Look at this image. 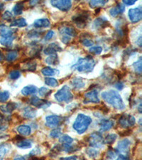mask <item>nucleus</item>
<instances>
[{
	"instance_id": "f257e3e1",
	"label": "nucleus",
	"mask_w": 142,
	"mask_h": 160,
	"mask_svg": "<svg viewBox=\"0 0 142 160\" xmlns=\"http://www.w3.org/2000/svg\"><path fill=\"white\" fill-rule=\"evenodd\" d=\"M102 99L108 104L117 110L125 109V105L123 102V100L119 92L114 90H110L108 91L103 92L102 93Z\"/></svg>"
},
{
	"instance_id": "f03ea898",
	"label": "nucleus",
	"mask_w": 142,
	"mask_h": 160,
	"mask_svg": "<svg viewBox=\"0 0 142 160\" xmlns=\"http://www.w3.org/2000/svg\"><path fill=\"white\" fill-rule=\"evenodd\" d=\"M95 65H96V62L92 56H87L85 58H80L71 67V68L80 73H90L93 71Z\"/></svg>"
},
{
	"instance_id": "7ed1b4c3",
	"label": "nucleus",
	"mask_w": 142,
	"mask_h": 160,
	"mask_svg": "<svg viewBox=\"0 0 142 160\" xmlns=\"http://www.w3.org/2000/svg\"><path fill=\"white\" fill-rule=\"evenodd\" d=\"M91 122L92 119L89 116L83 114H79L77 116L73 127L77 133L81 135L87 130Z\"/></svg>"
},
{
	"instance_id": "20e7f679",
	"label": "nucleus",
	"mask_w": 142,
	"mask_h": 160,
	"mask_svg": "<svg viewBox=\"0 0 142 160\" xmlns=\"http://www.w3.org/2000/svg\"><path fill=\"white\" fill-rule=\"evenodd\" d=\"M62 42L65 44H68L71 41L73 37H76L77 36V32L73 27L70 24L62 25V27L59 28Z\"/></svg>"
},
{
	"instance_id": "39448f33",
	"label": "nucleus",
	"mask_w": 142,
	"mask_h": 160,
	"mask_svg": "<svg viewBox=\"0 0 142 160\" xmlns=\"http://www.w3.org/2000/svg\"><path fill=\"white\" fill-rule=\"evenodd\" d=\"M55 98L59 102L68 103L73 100V95L72 94L71 88L68 86H64L56 92Z\"/></svg>"
},
{
	"instance_id": "423d86ee",
	"label": "nucleus",
	"mask_w": 142,
	"mask_h": 160,
	"mask_svg": "<svg viewBox=\"0 0 142 160\" xmlns=\"http://www.w3.org/2000/svg\"><path fill=\"white\" fill-rule=\"evenodd\" d=\"M90 18V13L88 11H81V12L77 13L72 17V20L75 24L80 29H83L86 27L87 21Z\"/></svg>"
},
{
	"instance_id": "0eeeda50",
	"label": "nucleus",
	"mask_w": 142,
	"mask_h": 160,
	"mask_svg": "<svg viewBox=\"0 0 142 160\" xmlns=\"http://www.w3.org/2000/svg\"><path fill=\"white\" fill-rule=\"evenodd\" d=\"M89 145L92 148H101L104 146V138L100 132H94L88 138Z\"/></svg>"
},
{
	"instance_id": "6e6552de",
	"label": "nucleus",
	"mask_w": 142,
	"mask_h": 160,
	"mask_svg": "<svg viewBox=\"0 0 142 160\" xmlns=\"http://www.w3.org/2000/svg\"><path fill=\"white\" fill-rule=\"evenodd\" d=\"M131 141L127 138L123 139L122 140L119 142L115 151L117 154H120V156L127 157L130 152Z\"/></svg>"
},
{
	"instance_id": "1a4fd4ad",
	"label": "nucleus",
	"mask_w": 142,
	"mask_h": 160,
	"mask_svg": "<svg viewBox=\"0 0 142 160\" xmlns=\"http://www.w3.org/2000/svg\"><path fill=\"white\" fill-rule=\"evenodd\" d=\"M119 125L121 128L127 129L132 127L136 123V120L133 115L129 114H123L119 118Z\"/></svg>"
},
{
	"instance_id": "9d476101",
	"label": "nucleus",
	"mask_w": 142,
	"mask_h": 160,
	"mask_svg": "<svg viewBox=\"0 0 142 160\" xmlns=\"http://www.w3.org/2000/svg\"><path fill=\"white\" fill-rule=\"evenodd\" d=\"M63 122V118L59 115H49L46 118V125L48 128H58Z\"/></svg>"
},
{
	"instance_id": "9b49d317",
	"label": "nucleus",
	"mask_w": 142,
	"mask_h": 160,
	"mask_svg": "<svg viewBox=\"0 0 142 160\" xmlns=\"http://www.w3.org/2000/svg\"><path fill=\"white\" fill-rule=\"evenodd\" d=\"M51 4L53 7L58 8L62 12H68V10L71 9L72 7V2L69 1V0H64V1L53 0V1H51Z\"/></svg>"
},
{
	"instance_id": "f8f14e48",
	"label": "nucleus",
	"mask_w": 142,
	"mask_h": 160,
	"mask_svg": "<svg viewBox=\"0 0 142 160\" xmlns=\"http://www.w3.org/2000/svg\"><path fill=\"white\" fill-rule=\"evenodd\" d=\"M31 105L38 108H47L51 105V102L45 99L40 98L37 96H33L30 99Z\"/></svg>"
},
{
	"instance_id": "ddd939ff",
	"label": "nucleus",
	"mask_w": 142,
	"mask_h": 160,
	"mask_svg": "<svg viewBox=\"0 0 142 160\" xmlns=\"http://www.w3.org/2000/svg\"><path fill=\"white\" fill-rule=\"evenodd\" d=\"M84 103H99L100 99L98 98V91L96 89H91L85 94Z\"/></svg>"
},
{
	"instance_id": "4468645a",
	"label": "nucleus",
	"mask_w": 142,
	"mask_h": 160,
	"mask_svg": "<svg viewBox=\"0 0 142 160\" xmlns=\"http://www.w3.org/2000/svg\"><path fill=\"white\" fill-rule=\"evenodd\" d=\"M129 17L132 23H136L142 19V9L141 7L130 9L128 13Z\"/></svg>"
},
{
	"instance_id": "2eb2a0df",
	"label": "nucleus",
	"mask_w": 142,
	"mask_h": 160,
	"mask_svg": "<svg viewBox=\"0 0 142 160\" xmlns=\"http://www.w3.org/2000/svg\"><path fill=\"white\" fill-rule=\"evenodd\" d=\"M16 32V29H11V28L4 24H0V36L2 38H10L15 37L14 33Z\"/></svg>"
},
{
	"instance_id": "dca6fc26",
	"label": "nucleus",
	"mask_w": 142,
	"mask_h": 160,
	"mask_svg": "<svg viewBox=\"0 0 142 160\" xmlns=\"http://www.w3.org/2000/svg\"><path fill=\"white\" fill-rule=\"evenodd\" d=\"M110 22L105 17H98L93 22V27L95 29H105V28L110 27Z\"/></svg>"
},
{
	"instance_id": "f3484780",
	"label": "nucleus",
	"mask_w": 142,
	"mask_h": 160,
	"mask_svg": "<svg viewBox=\"0 0 142 160\" xmlns=\"http://www.w3.org/2000/svg\"><path fill=\"white\" fill-rule=\"evenodd\" d=\"M63 50L60 45L57 43H50L47 47L45 48L44 49V53L46 55H52V54H56V52H58V51H61Z\"/></svg>"
},
{
	"instance_id": "a211bd4d",
	"label": "nucleus",
	"mask_w": 142,
	"mask_h": 160,
	"mask_svg": "<svg viewBox=\"0 0 142 160\" xmlns=\"http://www.w3.org/2000/svg\"><path fill=\"white\" fill-rule=\"evenodd\" d=\"M18 107L17 103L16 102H8L6 105H0V110L5 114H10Z\"/></svg>"
},
{
	"instance_id": "6ab92c4d",
	"label": "nucleus",
	"mask_w": 142,
	"mask_h": 160,
	"mask_svg": "<svg viewBox=\"0 0 142 160\" xmlns=\"http://www.w3.org/2000/svg\"><path fill=\"white\" fill-rule=\"evenodd\" d=\"M125 11V7L122 4L117 3V6L112 7L110 9V14L112 17H117L119 14H122Z\"/></svg>"
},
{
	"instance_id": "aec40b11",
	"label": "nucleus",
	"mask_w": 142,
	"mask_h": 160,
	"mask_svg": "<svg viewBox=\"0 0 142 160\" xmlns=\"http://www.w3.org/2000/svg\"><path fill=\"white\" fill-rule=\"evenodd\" d=\"M114 121L111 120H102L99 123L100 132H106L112 129L114 126Z\"/></svg>"
},
{
	"instance_id": "412c9836",
	"label": "nucleus",
	"mask_w": 142,
	"mask_h": 160,
	"mask_svg": "<svg viewBox=\"0 0 142 160\" xmlns=\"http://www.w3.org/2000/svg\"><path fill=\"white\" fill-rule=\"evenodd\" d=\"M37 110L30 106L24 108V110H23V115H24V117H25L26 118H28V119L34 118L36 116H37Z\"/></svg>"
},
{
	"instance_id": "4be33fe9",
	"label": "nucleus",
	"mask_w": 142,
	"mask_h": 160,
	"mask_svg": "<svg viewBox=\"0 0 142 160\" xmlns=\"http://www.w3.org/2000/svg\"><path fill=\"white\" fill-rule=\"evenodd\" d=\"M27 62H26L24 63V66L23 67V69L25 71H35L37 70V61L31 59H27Z\"/></svg>"
},
{
	"instance_id": "5701e85b",
	"label": "nucleus",
	"mask_w": 142,
	"mask_h": 160,
	"mask_svg": "<svg viewBox=\"0 0 142 160\" xmlns=\"http://www.w3.org/2000/svg\"><path fill=\"white\" fill-rule=\"evenodd\" d=\"M51 25V22L48 19H39L33 22V26L36 28H47Z\"/></svg>"
},
{
	"instance_id": "b1692460",
	"label": "nucleus",
	"mask_w": 142,
	"mask_h": 160,
	"mask_svg": "<svg viewBox=\"0 0 142 160\" xmlns=\"http://www.w3.org/2000/svg\"><path fill=\"white\" fill-rule=\"evenodd\" d=\"M71 85L75 89H82L85 86V83L82 78L76 77L71 81Z\"/></svg>"
},
{
	"instance_id": "393cba45",
	"label": "nucleus",
	"mask_w": 142,
	"mask_h": 160,
	"mask_svg": "<svg viewBox=\"0 0 142 160\" xmlns=\"http://www.w3.org/2000/svg\"><path fill=\"white\" fill-rule=\"evenodd\" d=\"M37 92V88L33 85H29V86H25L24 88L22 90V93L25 95V96H28V95H31L32 94H35Z\"/></svg>"
},
{
	"instance_id": "a878e982",
	"label": "nucleus",
	"mask_w": 142,
	"mask_h": 160,
	"mask_svg": "<svg viewBox=\"0 0 142 160\" xmlns=\"http://www.w3.org/2000/svg\"><path fill=\"white\" fill-rule=\"evenodd\" d=\"M17 131L19 132V133L22 136H28L31 135L32 132V129H31L30 126L22 125H20L17 128Z\"/></svg>"
},
{
	"instance_id": "bb28decb",
	"label": "nucleus",
	"mask_w": 142,
	"mask_h": 160,
	"mask_svg": "<svg viewBox=\"0 0 142 160\" xmlns=\"http://www.w3.org/2000/svg\"><path fill=\"white\" fill-rule=\"evenodd\" d=\"M11 146L7 143L0 144V160H3L6 154L8 153Z\"/></svg>"
},
{
	"instance_id": "cd10ccee",
	"label": "nucleus",
	"mask_w": 142,
	"mask_h": 160,
	"mask_svg": "<svg viewBox=\"0 0 142 160\" xmlns=\"http://www.w3.org/2000/svg\"><path fill=\"white\" fill-rule=\"evenodd\" d=\"M41 73L45 76H53L59 73V71L56 69L51 68V67H45L41 70Z\"/></svg>"
},
{
	"instance_id": "c85d7f7f",
	"label": "nucleus",
	"mask_w": 142,
	"mask_h": 160,
	"mask_svg": "<svg viewBox=\"0 0 142 160\" xmlns=\"http://www.w3.org/2000/svg\"><path fill=\"white\" fill-rule=\"evenodd\" d=\"M16 144L19 148L24 149L31 148H32V142H31L30 140H25L24 138L22 139V140H19V141L16 142Z\"/></svg>"
},
{
	"instance_id": "c756f323",
	"label": "nucleus",
	"mask_w": 142,
	"mask_h": 160,
	"mask_svg": "<svg viewBox=\"0 0 142 160\" xmlns=\"http://www.w3.org/2000/svg\"><path fill=\"white\" fill-rule=\"evenodd\" d=\"M27 26V22L24 18H19V19H15L11 22V27H25Z\"/></svg>"
},
{
	"instance_id": "7c9ffc66",
	"label": "nucleus",
	"mask_w": 142,
	"mask_h": 160,
	"mask_svg": "<svg viewBox=\"0 0 142 160\" xmlns=\"http://www.w3.org/2000/svg\"><path fill=\"white\" fill-rule=\"evenodd\" d=\"M46 63L48 64V65H53L56 66L57 64H58V57L57 54H52V55H49L46 59L45 60Z\"/></svg>"
},
{
	"instance_id": "2f4dec72",
	"label": "nucleus",
	"mask_w": 142,
	"mask_h": 160,
	"mask_svg": "<svg viewBox=\"0 0 142 160\" xmlns=\"http://www.w3.org/2000/svg\"><path fill=\"white\" fill-rule=\"evenodd\" d=\"M108 2L107 0H93V1H90L89 2V4L90 7L92 8H97V9H100V7L104 6Z\"/></svg>"
},
{
	"instance_id": "473e14b6",
	"label": "nucleus",
	"mask_w": 142,
	"mask_h": 160,
	"mask_svg": "<svg viewBox=\"0 0 142 160\" xmlns=\"http://www.w3.org/2000/svg\"><path fill=\"white\" fill-rule=\"evenodd\" d=\"M23 9H24V2H18L15 5L14 9H13V12L15 15H21L23 13Z\"/></svg>"
},
{
	"instance_id": "72a5a7b5",
	"label": "nucleus",
	"mask_w": 142,
	"mask_h": 160,
	"mask_svg": "<svg viewBox=\"0 0 142 160\" xmlns=\"http://www.w3.org/2000/svg\"><path fill=\"white\" fill-rule=\"evenodd\" d=\"M15 38H16L15 37L10 38H0V43L2 46H6V47H9L12 45V42Z\"/></svg>"
},
{
	"instance_id": "f704fd0d",
	"label": "nucleus",
	"mask_w": 142,
	"mask_h": 160,
	"mask_svg": "<svg viewBox=\"0 0 142 160\" xmlns=\"http://www.w3.org/2000/svg\"><path fill=\"white\" fill-rule=\"evenodd\" d=\"M59 142L62 144H71V143L73 142V139L68 135H63L61 136L60 139H59Z\"/></svg>"
},
{
	"instance_id": "c9c22d12",
	"label": "nucleus",
	"mask_w": 142,
	"mask_h": 160,
	"mask_svg": "<svg viewBox=\"0 0 142 160\" xmlns=\"http://www.w3.org/2000/svg\"><path fill=\"white\" fill-rule=\"evenodd\" d=\"M45 83L48 86L56 88L58 86V82L56 79L53 78H51V77H48V78H45Z\"/></svg>"
},
{
	"instance_id": "e433bc0d",
	"label": "nucleus",
	"mask_w": 142,
	"mask_h": 160,
	"mask_svg": "<svg viewBox=\"0 0 142 160\" xmlns=\"http://www.w3.org/2000/svg\"><path fill=\"white\" fill-rule=\"evenodd\" d=\"M117 135L116 134H109L106 136V138L104 139L105 144H112L115 142V140H117Z\"/></svg>"
},
{
	"instance_id": "4c0bfd02",
	"label": "nucleus",
	"mask_w": 142,
	"mask_h": 160,
	"mask_svg": "<svg viewBox=\"0 0 142 160\" xmlns=\"http://www.w3.org/2000/svg\"><path fill=\"white\" fill-rule=\"evenodd\" d=\"M86 154L89 157L92 159H95L96 157L98 156V154H99V151L97 150L96 149H94L92 148H87L86 149Z\"/></svg>"
},
{
	"instance_id": "58836bf2",
	"label": "nucleus",
	"mask_w": 142,
	"mask_h": 160,
	"mask_svg": "<svg viewBox=\"0 0 142 160\" xmlns=\"http://www.w3.org/2000/svg\"><path fill=\"white\" fill-rule=\"evenodd\" d=\"M18 56H19V53H18L17 51H9L8 54L7 55L6 59L7 61L12 62L16 60L18 58Z\"/></svg>"
},
{
	"instance_id": "ea45409f",
	"label": "nucleus",
	"mask_w": 142,
	"mask_h": 160,
	"mask_svg": "<svg viewBox=\"0 0 142 160\" xmlns=\"http://www.w3.org/2000/svg\"><path fill=\"white\" fill-rule=\"evenodd\" d=\"M90 37H83V38H81V41L82 43V45L85 46H87V47H90V46H92V45L94 44V42L91 39H90L89 38Z\"/></svg>"
},
{
	"instance_id": "a19ab883",
	"label": "nucleus",
	"mask_w": 142,
	"mask_h": 160,
	"mask_svg": "<svg viewBox=\"0 0 142 160\" xmlns=\"http://www.w3.org/2000/svg\"><path fill=\"white\" fill-rule=\"evenodd\" d=\"M10 94L9 91H0V102H5L9 98Z\"/></svg>"
},
{
	"instance_id": "79ce46f5",
	"label": "nucleus",
	"mask_w": 142,
	"mask_h": 160,
	"mask_svg": "<svg viewBox=\"0 0 142 160\" xmlns=\"http://www.w3.org/2000/svg\"><path fill=\"white\" fill-rule=\"evenodd\" d=\"M51 92H52V91L46 87L41 88L39 90H38V93H39L41 97H47L48 95L51 93Z\"/></svg>"
},
{
	"instance_id": "37998d69",
	"label": "nucleus",
	"mask_w": 142,
	"mask_h": 160,
	"mask_svg": "<svg viewBox=\"0 0 142 160\" xmlns=\"http://www.w3.org/2000/svg\"><path fill=\"white\" fill-rule=\"evenodd\" d=\"M62 134L61 129L60 128H56L51 132L50 136L53 138H58L59 137H61Z\"/></svg>"
},
{
	"instance_id": "c03bdc74",
	"label": "nucleus",
	"mask_w": 142,
	"mask_h": 160,
	"mask_svg": "<svg viewBox=\"0 0 142 160\" xmlns=\"http://www.w3.org/2000/svg\"><path fill=\"white\" fill-rule=\"evenodd\" d=\"M89 51L91 53H93V54H95V55H99V54H100L102 53V48L101 47V46H92V47H91L90 48Z\"/></svg>"
},
{
	"instance_id": "a18cd8bd",
	"label": "nucleus",
	"mask_w": 142,
	"mask_h": 160,
	"mask_svg": "<svg viewBox=\"0 0 142 160\" xmlns=\"http://www.w3.org/2000/svg\"><path fill=\"white\" fill-rule=\"evenodd\" d=\"M141 63H142V61H141V58H140L139 59V60L135 62L133 64V66L134 69H135V71L140 74L141 73V71H142V67H141Z\"/></svg>"
},
{
	"instance_id": "49530a36",
	"label": "nucleus",
	"mask_w": 142,
	"mask_h": 160,
	"mask_svg": "<svg viewBox=\"0 0 142 160\" xmlns=\"http://www.w3.org/2000/svg\"><path fill=\"white\" fill-rule=\"evenodd\" d=\"M21 76V73L18 70H14L10 71L9 78L12 80H17Z\"/></svg>"
},
{
	"instance_id": "de8ad7c7",
	"label": "nucleus",
	"mask_w": 142,
	"mask_h": 160,
	"mask_svg": "<svg viewBox=\"0 0 142 160\" xmlns=\"http://www.w3.org/2000/svg\"><path fill=\"white\" fill-rule=\"evenodd\" d=\"M12 18H13V15L12 13L9 11H6L4 13L3 15H2V19L4 20L7 21V22H11L12 20Z\"/></svg>"
},
{
	"instance_id": "09e8293b",
	"label": "nucleus",
	"mask_w": 142,
	"mask_h": 160,
	"mask_svg": "<svg viewBox=\"0 0 142 160\" xmlns=\"http://www.w3.org/2000/svg\"><path fill=\"white\" fill-rule=\"evenodd\" d=\"M28 36L31 38H34V37H38L41 36V32H38V31H31V32L28 33Z\"/></svg>"
},
{
	"instance_id": "8fccbe9b",
	"label": "nucleus",
	"mask_w": 142,
	"mask_h": 160,
	"mask_svg": "<svg viewBox=\"0 0 142 160\" xmlns=\"http://www.w3.org/2000/svg\"><path fill=\"white\" fill-rule=\"evenodd\" d=\"M116 154H117V152L114 149H109V151L107 152V158L110 159H113L115 158Z\"/></svg>"
},
{
	"instance_id": "3c124183",
	"label": "nucleus",
	"mask_w": 142,
	"mask_h": 160,
	"mask_svg": "<svg viewBox=\"0 0 142 160\" xmlns=\"http://www.w3.org/2000/svg\"><path fill=\"white\" fill-rule=\"evenodd\" d=\"M54 34H55V33H54V32H53V30L48 31V32H47V33H46V36H45V40L48 41V40L51 39V38L53 37Z\"/></svg>"
},
{
	"instance_id": "603ef678",
	"label": "nucleus",
	"mask_w": 142,
	"mask_h": 160,
	"mask_svg": "<svg viewBox=\"0 0 142 160\" xmlns=\"http://www.w3.org/2000/svg\"><path fill=\"white\" fill-rule=\"evenodd\" d=\"M40 153H41L40 149H38V148H36L30 152L29 154H30V157H37V155L39 154Z\"/></svg>"
},
{
	"instance_id": "864d4df0",
	"label": "nucleus",
	"mask_w": 142,
	"mask_h": 160,
	"mask_svg": "<svg viewBox=\"0 0 142 160\" xmlns=\"http://www.w3.org/2000/svg\"><path fill=\"white\" fill-rule=\"evenodd\" d=\"M115 88H117V90H122L123 89V88H124V84L122 83V82H117V83L115 84Z\"/></svg>"
},
{
	"instance_id": "5fc2aeb1",
	"label": "nucleus",
	"mask_w": 142,
	"mask_h": 160,
	"mask_svg": "<svg viewBox=\"0 0 142 160\" xmlns=\"http://www.w3.org/2000/svg\"><path fill=\"white\" fill-rule=\"evenodd\" d=\"M123 3L126 5H134L136 3L135 0H124Z\"/></svg>"
},
{
	"instance_id": "6e6d98bb",
	"label": "nucleus",
	"mask_w": 142,
	"mask_h": 160,
	"mask_svg": "<svg viewBox=\"0 0 142 160\" xmlns=\"http://www.w3.org/2000/svg\"><path fill=\"white\" fill-rule=\"evenodd\" d=\"M60 160H77L76 156H71L68 157H61Z\"/></svg>"
},
{
	"instance_id": "4d7b16f0",
	"label": "nucleus",
	"mask_w": 142,
	"mask_h": 160,
	"mask_svg": "<svg viewBox=\"0 0 142 160\" xmlns=\"http://www.w3.org/2000/svg\"><path fill=\"white\" fill-rule=\"evenodd\" d=\"M130 134H131V130H128L124 131V132H121V133H120V135L122 136V137H125V136L130 135Z\"/></svg>"
},
{
	"instance_id": "13d9d810",
	"label": "nucleus",
	"mask_w": 142,
	"mask_h": 160,
	"mask_svg": "<svg viewBox=\"0 0 142 160\" xmlns=\"http://www.w3.org/2000/svg\"><path fill=\"white\" fill-rule=\"evenodd\" d=\"M5 59V56L3 54V53L2 52V51L0 50V62H2Z\"/></svg>"
},
{
	"instance_id": "bf43d9fd",
	"label": "nucleus",
	"mask_w": 142,
	"mask_h": 160,
	"mask_svg": "<svg viewBox=\"0 0 142 160\" xmlns=\"http://www.w3.org/2000/svg\"><path fill=\"white\" fill-rule=\"evenodd\" d=\"M14 160H26L24 157H23L22 156H17Z\"/></svg>"
},
{
	"instance_id": "052dcab7",
	"label": "nucleus",
	"mask_w": 142,
	"mask_h": 160,
	"mask_svg": "<svg viewBox=\"0 0 142 160\" xmlns=\"http://www.w3.org/2000/svg\"><path fill=\"white\" fill-rule=\"evenodd\" d=\"M136 43L139 45V47H141V37L139 38V39L136 41Z\"/></svg>"
},
{
	"instance_id": "680f3d73",
	"label": "nucleus",
	"mask_w": 142,
	"mask_h": 160,
	"mask_svg": "<svg viewBox=\"0 0 142 160\" xmlns=\"http://www.w3.org/2000/svg\"><path fill=\"white\" fill-rule=\"evenodd\" d=\"M117 160H129L128 157H123V156H120L118 159H117Z\"/></svg>"
},
{
	"instance_id": "e2e57ef3",
	"label": "nucleus",
	"mask_w": 142,
	"mask_h": 160,
	"mask_svg": "<svg viewBox=\"0 0 142 160\" xmlns=\"http://www.w3.org/2000/svg\"><path fill=\"white\" fill-rule=\"evenodd\" d=\"M37 3H38V1H31L30 2H29V4L32 5V4H33V5H36L37 4Z\"/></svg>"
},
{
	"instance_id": "0e129e2a",
	"label": "nucleus",
	"mask_w": 142,
	"mask_h": 160,
	"mask_svg": "<svg viewBox=\"0 0 142 160\" xmlns=\"http://www.w3.org/2000/svg\"><path fill=\"white\" fill-rule=\"evenodd\" d=\"M100 11V9H97L96 10H95V12H96V13L95 14H99V12Z\"/></svg>"
}]
</instances>
